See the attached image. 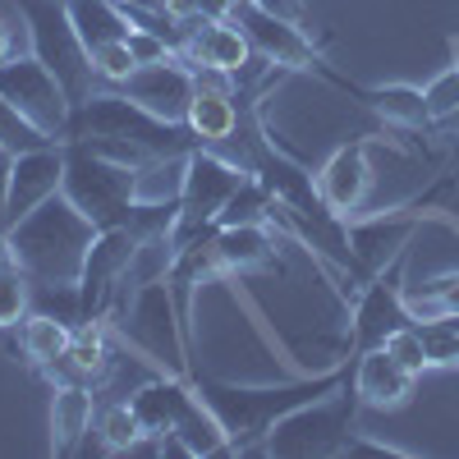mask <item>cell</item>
I'll use <instances>...</instances> for the list:
<instances>
[{
    "label": "cell",
    "instance_id": "obj_17",
    "mask_svg": "<svg viewBox=\"0 0 459 459\" xmlns=\"http://www.w3.org/2000/svg\"><path fill=\"white\" fill-rule=\"evenodd\" d=\"M413 381H418V377L386 350V344L354 354L350 391H354L359 409H400V404L413 395Z\"/></svg>",
    "mask_w": 459,
    "mask_h": 459
},
{
    "label": "cell",
    "instance_id": "obj_29",
    "mask_svg": "<svg viewBox=\"0 0 459 459\" xmlns=\"http://www.w3.org/2000/svg\"><path fill=\"white\" fill-rule=\"evenodd\" d=\"M92 69H97V88H120L129 74L138 69V60H134L129 42L120 37V42H106V47L92 51Z\"/></svg>",
    "mask_w": 459,
    "mask_h": 459
},
{
    "label": "cell",
    "instance_id": "obj_31",
    "mask_svg": "<svg viewBox=\"0 0 459 459\" xmlns=\"http://www.w3.org/2000/svg\"><path fill=\"white\" fill-rule=\"evenodd\" d=\"M386 350L413 372V377H423V372H432V363H428V350H423V335H418V326L409 322V326H400L391 340H386Z\"/></svg>",
    "mask_w": 459,
    "mask_h": 459
},
{
    "label": "cell",
    "instance_id": "obj_20",
    "mask_svg": "<svg viewBox=\"0 0 459 459\" xmlns=\"http://www.w3.org/2000/svg\"><path fill=\"white\" fill-rule=\"evenodd\" d=\"M194 152H170V157H152L147 166H138L134 170V203H143V207H179L188 157H194Z\"/></svg>",
    "mask_w": 459,
    "mask_h": 459
},
{
    "label": "cell",
    "instance_id": "obj_2",
    "mask_svg": "<svg viewBox=\"0 0 459 459\" xmlns=\"http://www.w3.org/2000/svg\"><path fill=\"white\" fill-rule=\"evenodd\" d=\"M5 235H10L14 266L32 285H79L97 225L65 194H51L42 207H32L23 221H14Z\"/></svg>",
    "mask_w": 459,
    "mask_h": 459
},
{
    "label": "cell",
    "instance_id": "obj_28",
    "mask_svg": "<svg viewBox=\"0 0 459 459\" xmlns=\"http://www.w3.org/2000/svg\"><path fill=\"white\" fill-rule=\"evenodd\" d=\"M428 97V115H432V125H450L459 120V60H450L437 79L423 88Z\"/></svg>",
    "mask_w": 459,
    "mask_h": 459
},
{
    "label": "cell",
    "instance_id": "obj_6",
    "mask_svg": "<svg viewBox=\"0 0 459 459\" xmlns=\"http://www.w3.org/2000/svg\"><path fill=\"white\" fill-rule=\"evenodd\" d=\"M14 10L28 32V51L65 83L69 101H83L97 88V69H92V56L83 47L79 28L69 19V5L65 0H14Z\"/></svg>",
    "mask_w": 459,
    "mask_h": 459
},
{
    "label": "cell",
    "instance_id": "obj_3",
    "mask_svg": "<svg viewBox=\"0 0 459 459\" xmlns=\"http://www.w3.org/2000/svg\"><path fill=\"white\" fill-rule=\"evenodd\" d=\"M115 340L125 344V354L143 359L152 372H170V377H194L188 368V326L179 317V303L170 281H152L143 285L120 313L106 317Z\"/></svg>",
    "mask_w": 459,
    "mask_h": 459
},
{
    "label": "cell",
    "instance_id": "obj_9",
    "mask_svg": "<svg viewBox=\"0 0 459 459\" xmlns=\"http://www.w3.org/2000/svg\"><path fill=\"white\" fill-rule=\"evenodd\" d=\"M404 262L409 248H400L381 272H372L363 281V290L354 294V317H350V359L363 350L386 344L400 326H409V308H404Z\"/></svg>",
    "mask_w": 459,
    "mask_h": 459
},
{
    "label": "cell",
    "instance_id": "obj_11",
    "mask_svg": "<svg viewBox=\"0 0 459 459\" xmlns=\"http://www.w3.org/2000/svg\"><path fill=\"white\" fill-rule=\"evenodd\" d=\"M0 92L14 101V110L23 115V120H32L47 138L65 143V125H69L74 101H69L65 83L32 51L28 56H10L5 65H0Z\"/></svg>",
    "mask_w": 459,
    "mask_h": 459
},
{
    "label": "cell",
    "instance_id": "obj_10",
    "mask_svg": "<svg viewBox=\"0 0 459 459\" xmlns=\"http://www.w3.org/2000/svg\"><path fill=\"white\" fill-rule=\"evenodd\" d=\"M248 170H239L235 161H225L221 152L198 147L188 157V175H184V198H179V221H175V244H188L194 235L216 225L221 207L230 203V194L244 184Z\"/></svg>",
    "mask_w": 459,
    "mask_h": 459
},
{
    "label": "cell",
    "instance_id": "obj_27",
    "mask_svg": "<svg viewBox=\"0 0 459 459\" xmlns=\"http://www.w3.org/2000/svg\"><path fill=\"white\" fill-rule=\"evenodd\" d=\"M47 143H56V138H47L42 129H37L32 120H23V115L14 110V101L0 92V147H10L14 157L19 152H32V147H47Z\"/></svg>",
    "mask_w": 459,
    "mask_h": 459
},
{
    "label": "cell",
    "instance_id": "obj_30",
    "mask_svg": "<svg viewBox=\"0 0 459 459\" xmlns=\"http://www.w3.org/2000/svg\"><path fill=\"white\" fill-rule=\"evenodd\" d=\"M129 51H134V60H138V69L143 65H161V60H175V42L166 32H152V28H129Z\"/></svg>",
    "mask_w": 459,
    "mask_h": 459
},
{
    "label": "cell",
    "instance_id": "obj_12",
    "mask_svg": "<svg viewBox=\"0 0 459 459\" xmlns=\"http://www.w3.org/2000/svg\"><path fill=\"white\" fill-rule=\"evenodd\" d=\"M138 248V235L129 225H106L97 230V239L88 248L83 262V276H79V299H83V322H106L110 317V303L115 290H120L125 272H129V257ZM79 322V326H83Z\"/></svg>",
    "mask_w": 459,
    "mask_h": 459
},
{
    "label": "cell",
    "instance_id": "obj_4",
    "mask_svg": "<svg viewBox=\"0 0 459 459\" xmlns=\"http://www.w3.org/2000/svg\"><path fill=\"white\" fill-rule=\"evenodd\" d=\"M69 138H115V143H134L152 157H170V152H194L198 138L188 134V125H170L161 115L143 110L129 101L120 88H92L83 101H74L65 143Z\"/></svg>",
    "mask_w": 459,
    "mask_h": 459
},
{
    "label": "cell",
    "instance_id": "obj_7",
    "mask_svg": "<svg viewBox=\"0 0 459 459\" xmlns=\"http://www.w3.org/2000/svg\"><path fill=\"white\" fill-rule=\"evenodd\" d=\"M60 194L79 207L97 230L106 225H125L129 207H134V170L101 157L97 147L69 138L65 143V184Z\"/></svg>",
    "mask_w": 459,
    "mask_h": 459
},
{
    "label": "cell",
    "instance_id": "obj_5",
    "mask_svg": "<svg viewBox=\"0 0 459 459\" xmlns=\"http://www.w3.org/2000/svg\"><path fill=\"white\" fill-rule=\"evenodd\" d=\"M354 413H359V400L344 381L340 391L322 395V400H308L290 409L285 418H276L272 432L262 437L257 455H285V459H326V455H344L354 437Z\"/></svg>",
    "mask_w": 459,
    "mask_h": 459
},
{
    "label": "cell",
    "instance_id": "obj_35",
    "mask_svg": "<svg viewBox=\"0 0 459 459\" xmlns=\"http://www.w3.org/2000/svg\"><path fill=\"white\" fill-rule=\"evenodd\" d=\"M120 5H138V10H157V14H166V0H120Z\"/></svg>",
    "mask_w": 459,
    "mask_h": 459
},
{
    "label": "cell",
    "instance_id": "obj_15",
    "mask_svg": "<svg viewBox=\"0 0 459 459\" xmlns=\"http://www.w3.org/2000/svg\"><path fill=\"white\" fill-rule=\"evenodd\" d=\"M65 184V143H47L14 157L10 170V198H5V230L23 221L32 207H42L51 194H60Z\"/></svg>",
    "mask_w": 459,
    "mask_h": 459
},
{
    "label": "cell",
    "instance_id": "obj_22",
    "mask_svg": "<svg viewBox=\"0 0 459 459\" xmlns=\"http://www.w3.org/2000/svg\"><path fill=\"white\" fill-rule=\"evenodd\" d=\"M74 322H65V317H51V313H28L23 322H19V350H23V359L42 372V368H51L56 359H65L69 354V344H74Z\"/></svg>",
    "mask_w": 459,
    "mask_h": 459
},
{
    "label": "cell",
    "instance_id": "obj_8",
    "mask_svg": "<svg viewBox=\"0 0 459 459\" xmlns=\"http://www.w3.org/2000/svg\"><path fill=\"white\" fill-rule=\"evenodd\" d=\"M230 19L244 28V37L253 42V51L266 65H276L285 74H313V79H326V83H335L340 92H350V97L359 92V83L340 79V74L331 69V60L322 56V42H313V37L303 32L294 19H281L272 10L253 5V0H239V5L230 10Z\"/></svg>",
    "mask_w": 459,
    "mask_h": 459
},
{
    "label": "cell",
    "instance_id": "obj_13",
    "mask_svg": "<svg viewBox=\"0 0 459 459\" xmlns=\"http://www.w3.org/2000/svg\"><path fill=\"white\" fill-rule=\"evenodd\" d=\"M317 194L335 216H363L368 194H372V138L340 143L317 170Z\"/></svg>",
    "mask_w": 459,
    "mask_h": 459
},
{
    "label": "cell",
    "instance_id": "obj_34",
    "mask_svg": "<svg viewBox=\"0 0 459 459\" xmlns=\"http://www.w3.org/2000/svg\"><path fill=\"white\" fill-rule=\"evenodd\" d=\"M10 56H19V51H14V23L0 19V65H5Z\"/></svg>",
    "mask_w": 459,
    "mask_h": 459
},
{
    "label": "cell",
    "instance_id": "obj_16",
    "mask_svg": "<svg viewBox=\"0 0 459 459\" xmlns=\"http://www.w3.org/2000/svg\"><path fill=\"white\" fill-rule=\"evenodd\" d=\"M281 244H285V235H281L272 221H257V225H216L212 230V253H216L225 276H244V272L281 266Z\"/></svg>",
    "mask_w": 459,
    "mask_h": 459
},
{
    "label": "cell",
    "instance_id": "obj_32",
    "mask_svg": "<svg viewBox=\"0 0 459 459\" xmlns=\"http://www.w3.org/2000/svg\"><path fill=\"white\" fill-rule=\"evenodd\" d=\"M10 170H14V152L0 147V225H5V198H10Z\"/></svg>",
    "mask_w": 459,
    "mask_h": 459
},
{
    "label": "cell",
    "instance_id": "obj_33",
    "mask_svg": "<svg viewBox=\"0 0 459 459\" xmlns=\"http://www.w3.org/2000/svg\"><path fill=\"white\" fill-rule=\"evenodd\" d=\"M253 5H262V10H272V14H281V19H303V0H253Z\"/></svg>",
    "mask_w": 459,
    "mask_h": 459
},
{
    "label": "cell",
    "instance_id": "obj_36",
    "mask_svg": "<svg viewBox=\"0 0 459 459\" xmlns=\"http://www.w3.org/2000/svg\"><path fill=\"white\" fill-rule=\"evenodd\" d=\"M14 253H10V235H5V225H0V266H10Z\"/></svg>",
    "mask_w": 459,
    "mask_h": 459
},
{
    "label": "cell",
    "instance_id": "obj_24",
    "mask_svg": "<svg viewBox=\"0 0 459 459\" xmlns=\"http://www.w3.org/2000/svg\"><path fill=\"white\" fill-rule=\"evenodd\" d=\"M97 437H101V446H106L110 455L138 450V446L147 441V432H143V423H138V413H134L129 400H115V404H106V409L97 413Z\"/></svg>",
    "mask_w": 459,
    "mask_h": 459
},
{
    "label": "cell",
    "instance_id": "obj_14",
    "mask_svg": "<svg viewBox=\"0 0 459 459\" xmlns=\"http://www.w3.org/2000/svg\"><path fill=\"white\" fill-rule=\"evenodd\" d=\"M120 92H125L129 101H138L143 110L161 115V120L184 125L188 106H194V97H198V83H194V69L175 56V60H161V65L134 69L129 79L120 83Z\"/></svg>",
    "mask_w": 459,
    "mask_h": 459
},
{
    "label": "cell",
    "instance_id": "obj_23",
    "mask_svg": "<svg viewBox=\"0 0 459 459\" xmlns=\"http://www.w3.org/2000/svg\"><path fill=\"white\" fill-rule=\"evenodd\" d=\"M65 5H69V19H74V28H79L88 56L97 47H106V42L129 37V23H125V14H120L115 0H65Z\"/></svg>",
    "mask_w": 459,
    "mask_h": 459
},
{
    "label": "cell",
    "instance_id": "obj_1",
    "mask_svg": "<svg viewBox=\"0 0 459 459\" xmlns=\"http://www.w3.org/2000/svg\"><path fill=\"white\" fill-rule=\"evenodd\" d=\"M344 381H350V359L326 368V372H317V377H299V381H290V386H230V381L194 372V391L225 423L230 455H257L262 437L272 432L276 418H285L290 409L308 404V400H322V395L340 391Z\"/></svg>",
    "mask_w": 459,
    "mask_h": 459
},
{
    "label": "cell",
    "instance_id": "obj_26",
    "mask_svg": "<svg viewBox=\"0 0 459 459\" xmlns=\"http://www.w3.org/2000/svg\"><path fill=\"white\" fill-rule=\"evenodd\" d=\"M32 313V281L19 272V266H0V331L19 326Z\"/></svg>",
    "mask_w": 459,
    "mask_h": 459
},
{
    "label": "cell",
    "instance_id": "obj_25",
    "mask_svg": "<svg viewBox=\"0 0 459 459\" xmlns=\"http://www.w3.org/2000/svg\"><path fill=\"white\" fill-rule=\"evenodd\" d=\"M272 188H266L257 175H244V184L230 194V203L221 207V216H216V225H257V221H266L272 216Z\"/></svg>",
    "mask_w": 459,
    "mask_h": 459
},
{
    "label": "cell",
    "instance_id": "obj_21",
    "mask_svg": "<svg viewBox=\"0 0 459 459\" xmlns=\"http://www.w3.org/2000/svg\"><path fill=\"white\" fill-rule=\"evenodd\" d=\"M184 125H188V134L198 138V147L230 143V138H235V129H239V101H235V92L198 88L194 106H188V115H184Z\"/></svg>",
    "mask_w": 459,
    "mask_h": 459
},
{
    "label": "cell",
    "instance_id": "obj_18",
    "mask_svg": "<svg viewBox=\"0 0 459 459\" xmlns=\"http://www.w3.org/2000/svg\"><path fill=\"white\" fill-rule=\"evenodd\" d=\"M372 115H377V125L386 129V134H428L437 129L432 125V115H428V97L423 88H413V83H386V88H359L354 92Z\"/></svg>",
    "mask_w": 459,
    "mask_h": 459
},
{
    "label": "cell",
    "instance_id": "obj_19",
    "mask_svg": "<svg viewBox=\"0 0 459 459\" xmlns=\"http://www.w3.org/2000/svg\"><path fill=\"white\" fill-rule=\"evenodd\" d=\"M97 391L92 386H51V455H79L92 437Z\"/></svg>",
    "mask_w": 459,
    "mask_h": 459
}]
</instances>
